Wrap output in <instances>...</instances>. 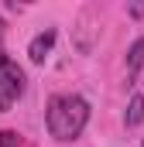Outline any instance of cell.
Segmentation results:
<instances>
[{
	"mask_svg": "<svg viewBox=\"0 0 144 147\" xmlns=\"http://www.w3.org/2000/svg\"><path fill=\"white\" fill-rule=\"evenodd\" d=\"M45 123L55 140H75L89 123V103L82 96H52Z\"/></svg>",
	"mask_w": 144,
	"mask_h": 147,
	"instance_id": "cell-1",
	"label": "cell"
},
{
	"mask_svg": "<svg viewBox=\"0 0 144 147\" xmlns=\"http://www.w3.org/2000/svg\"><path fill=\"white\" fill-rule=\"evenodd\" d=\"M24 92V72L14 58H7L0 51V113H7Z\"/></svg>",
	"mask_w": 144,
	"mask_h": 147,
	"instance_id": "cell-2",
	"label": "cell"
},
{
	"mask_svg": "<svg viewBox=\"0 0 144 147\" xmlns=\"http://www.w3.org/2000/svg\"><path fill=\"white\" fill-rule=\"evenodd\" d=\"M52 45H55V28H45L41 34H35V41L28 45V55H31V62H35V65H41V62L48 58Z\"/></svg>",
	"mask_w": 144,
	"mask_h": 147,
	"instance_id": "cell-3",
	"label": "cell"
},
{
	"mask_svg": "<svg viewBox=\"0 0 144 147\" xmlns=\"http://www.w3.org/2000/svg\"><path fill=\"white\" fill-rule=\"evenodd\" d=\"M141 69H144V38H137L127 51V79H134Z\"/></svg>",
	"mask_w": 144,
	"mask_h": 147,
	"instance_id": "cell-4",
	"label": "cell"
},
{
	"mask_svg": "<svg viewBox=\"0 0 144 147\" xmlns=\"http://www.w3.org/2000/svg\"><path fill=\"white\" fill-rule=\"evenodd\" d=\"M127 127H141L144 123V96H130V103H127Z\"/></svg>",
	"mask_w": 144,
	"mask_h": 147,
	"instance_id": "cell-5",
	"label": "cell"
},
{
	"mask_svg": "<svg viewBox=\"0 0 144 147\" xmlns=\"http://www.w3.org/2000/svg\"><path fill=\"white\" fill-rule=\"evenodd\" d=\"M17 144H21V137L14 130H0V147H17Z\"/></svg>",
	"mask_w": 144,
	"mask_h": 147,
	"instance_id": "cell-6",
	"label": "cell"
},
{
	"mask_svg": "<svg viewBox=\"0 0 144 147\" xmlns=\"http://www.w3.org/2000/svg\"><path fill=\"white\" fill-rule=\"evenodd\" d=\"M127 14H130V17H144V0H141V3H130Z\"/></svg>",
	"mask_w": 144,
	"mask_h": 147,
	"instance_id": "cell-7",
	"label": "cell"
},
{
	"mask_svg": "<svg viewBox=\"0 0 144 147\" xmlns=\"http://www.w3.org/2000/svg\"><path fill=\"white\" fill-rule=\"evenodd\" d=\"M0 28H3V24H0Z\"/></svg>",
	"mask_w": 144,
	"mask_h": 147,
	"instance_id": "cell-8",
	"label": "cell"
}]
</instances>
